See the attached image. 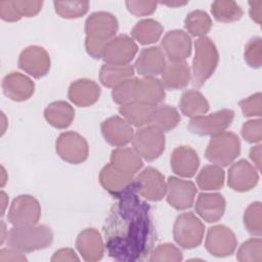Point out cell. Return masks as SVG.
I'll return each instance as SVG.
<instances>
[{"mask_svg":"<svg viewBox=\"0 0 262 262\" xmlns=\"http://www.w3.org/2000/svg\"><path fill=\"white\" fill-rule=\"evenodd\" d=\"M119 199L104 227L108 255L120 261L142 260L155 241L149 208L138 199L135 182Z\"/></svg>","mask_w":262,"mask_h":262,"instance_id":"6da1fadb","label":"cell"},{"mask_svg":"<svg viewBox=\"0 0 262 262\" xmlns=\"http://www.w3.org/2000/svg\"><path fill=\"white\" fill-rule=\"evenodd\" d=\"M119 29L117 17L111 12L96 11L91 13L85 21V49L95 58L102 57L105 45L116 37Z\"/></svg>","mask_w":262,"mask_h":262,"instance_id":"7a4b0ae2","label":"cell"},{"mask_svg":"<svg viewBox=\"0 0 262 262\" xmlns=\"http://www.w3.org/2000/svg\"><path fill=\"white\" fill-rule=\"evenodd\" d=\"M9 248L21 253H30L48 248L53 242L51 228L44 224L13 226L6 235Z\"/></svg>","mask_w":262,"mask_h":262,"instance_id":"3957f363","label":"cell"},{"mask_svg":"<svg viewBox=\"0 0 262 262\" xmlns=\"http://www.w3.org/2000/svg\"><path fill=\"white\" fill-rule=\"evenodd\" d=\"M194 50L191 80L193 86L200 88L214 74L219 62V53L215 43L207 36L200 37L194 42Z\"/></svg>","mask_w":262,"mask_h":262,"instance_id":"277c9868","label":"cell"},{"mask_svg":"<svg viewBox=\"0 0 262 262\" xmlns=\"http://www.w3.org/2000/svg\"><path fill=\"white\" fill-rule=\"evenodd\" d=\"M241 154V141L236 134L224 131L211 136L207 145L205 157L214 165L226 167L233 163Z\"/></svg>","mask_w":262,"mask_h":262,"instance_id":"5b68a950","label":"cell"},{"mask_svg":"<svg viewBox=\"0 0 262 262\" xmlns=\"http://www.w3.org/2000/svg\"><path fill=\"white\" fill-rule=\"evenodd\" d=\"M205 225L193 213H182L177 216L173 226V236L178 246L183 249H193L201 245L204 238Z\"/></svg>","mask_w":262,"mask_h":262,"instance_id":"8992f818","label":"cell"},{"mask_svg":"<svg viewBox=\"0 0 262 262\" xmlns=\"http://www.w3.org/2000/svg\"><path fill=\"white\" fill-rule=\"evenodd\" d=\"M133 149L145 161L158 159L165 150L166 139L164 132L157 127L143 126L138 128L132 139Z\"/></svg>","mask_w":262,"mask_h":262,"instance_id":"52a82bcc","label":"cell"},{"mask_svg":"<svg viewBox=\"0 0 262 262\" xmlns=\"http://www.w3.org/2000/svg\"><path fill=\"white\" fill-rule=\"evenodd\" d=\"M234 112L229 108H223L208 116H199L191 118L187 129L200 136H214L224 132L232 124Z\"/></svg>","mask_w":262,"mask_h":262,"instance_id":"ba28073f","label":"cell"},{"mask_svg":"<svg viewBox=\"0 0 262 262\" xmlns=\"http://www.w3.org/2000/svg\"><path fill=\"white\" fill-rule=\"evenodd\" d=\"M55 150L61 160L74 165L85 162L89 155L87 140L75 131L60 133L55 142Z\"/></svg>","mask_w":262,"mask_h":262,"instance_id":"9c48e42d","label":"cell"},{"mask_svg":"<svg viewBox=\"0 0 262 262\" xmlns=\"http://www.w3.org/2000/svg\"><path fill=\"white\" fill-rule=\"evenodd\" d=\"M41 217V206L37 199L30 194L16 196L8 210V221L13 226L37 224Z\"/></svg>","mask_w":262,"mask_h":262,"instance_id":"30bf717a","label":"cell"},{"mask_svg":"<svg viewBox=\"0 0 262 262\" xmlns=\"http://www.w3.org/2000/svg\"><path fill=\"white\" fill-rule=\"evenodd\" d=\"M137 194L150 202H159L167 192V182L164 175L154 167L144 168L135 178Z\"/></svg>","mask_w":262,"mask_h":262,"instance_id":"8fae6325","label":"cell"},{"mask_svg":"<svg viewBox=\"0 0 262 262\" xmlns=\"http://www.w3.org/2000/svg\"><path fill=\"white\" fill-rule=\"evenodd\" d=\"M237 239L233 231L225 225H215L208 229L205 248L209 254L215 257H227L234 253Z\"/></svg>","mask_w":262,"mask_h":262,"instance_id":"7c38bea8","label":"cell"},{"mask_svg":"<svg viewBox=\"0 0 262 262\" xmlns=\"http://www.w3.org/2000/svg\"><path fill=\"white\" fill-rule=\"evenodd\" d=\"M51 67L49 53L41 46L26 47L18 56V68L35 79L46 76Z\"/></svg>","mask_w":262,"mask_h":262,"instance_id":"4fadbf2b","label":"cell"},{"mask_svg":"<svg viewBox=\"0 0 262 262\" xmlns=\"http://www.w3.org/2000/svg\"><path fill=\"white\" fill-rule=\"evenodd\" d=\"M137 51L138 46L132 37L119 35L105 45L101 58L110 64H129Z\"/></svg>","mask_w":262,"mask_h":262,"instance_id":"5bb4252c","label":"cell"},{"mask_svg":"<svg viewBox=\"0 0 262 262\" xmlns=\"http://www.w3.org/2000/svg\"><path fill=\"white\" fill-rule=\"evenodd\" d=\"M166 194L167 202L172 208L178 211L186 210L194 203L196 187L190 180L170 176L167 180Z\"/></svg>","mask_w":262,"mask_h":262,"instance_id":"9a60e30c","label":"cell"},{"mask_svg":"<svg viewBox=\"0 0 262 262\" xmlns=\"http://www.w3.org/2000/svg\"><path fill=\"white\" fill-rule=\"evenodd\" d=\"M259 171L247 160L242 159L233 163L227 175L228 186L237 192H246L253 189L259 181Z\"/></svg>","mask_w":262,"mask_h":262,"instance_id":"2e32d148","label":"cell"},{"mask_svg":"<svg viewBox=\"0 0 262 262\" xmlns=\"http://www.w3.org/2000/svg\"><path fill=\"white\" fill-rule=\"evenodd\" d=\"M161 48L169 61H185L191 54V38L182 30H172L164 35Z\"/></svg>","mask_w":262,"mask_h":262,"instance_id":"e0dca14e","label":"cell"},{"mask_svg":"<svg viewBox=\"0 0 262 262\" xmlns=\"http://www.w3.org/2000/svg\"><path fill=\"white\" fill-rule=\"evenodd\" d=\"M100 129L104 140L116 147H123L132 142L134 136L132 126L119 116H113L104 120Z\"/></svg>","mask_w":262,"mask_h":262,"instance_id":"ac0fdd59","label":"cell"},{"mask_svg":"<svg viewBox=\"0 0 262 262\" xmlns=\"http://www.w3.org/2000/svg\"><path fill=\"white\" fill-rule=\"evenodd\" d=\"M134 176L123 173L111 163L106 164L99 173L100 185L115 198H121L134 185Z\"/></svg>","mask_w":262,"mask_h":262,"instance_id":"d6986e66","label":"cell"},{"mask_svg":"<svg viewBox=\"0 0 262 262\" xmlns=\"http://www.w3.org/2000/svg\"><path fill=\"white\" fill-rule=\"evenodd\" d=\"M2 90L9 99L20 102L32 97L35 91V83L28 76L11 72L2 80Z\"/></svg>","mask_w":262,"mask_h":262,"instance_id":"ffe728a7","label":"cell"},{"mask_svg":"<svg viewBox=\"0 0 262 262\" xmlns=\"http://www.w3.org/2000/svg\"><path fill=\"white\" fill-rule=\"evenodd\" d=\"M170 166L177 176L191 178L195 175L199 169L200 158L192 147L188 145H180L172 151Z\"/></svg>","mask_w":262,"mask_h":262,"instance_id":"44dd1931","label":"cell"},{"mask_svg":"<svg viewBox=\"0 0 262 262\" xmlns=\"http://www.w3.org/2000/svg\"><path fill=\"white\" fill-rule=\"evenodd\" d=\"M166 63V55L162 48L150 46L140 51L134 63V70L141 77H157L162 74Z\"/></svg>","mask_w":262,"mask_h":262,"instance_id":"7402d4cb","label":"cell"},{"mask_svg":"<svg viewBox=\"0 0 262 262\" xmlns=\"http://www.w3.org/2000/svg\"><path fill=\"white\" fill-rule=\"evenodd\" d=\"M225 208V199L218 192H201L194 205L196 214L208 223L219 221L224 215Z\"/></svg>","mask_w":262,"mask_h":262,"instance_id":"603a6c76","label":"cell"},{"mask_svg":"<svg viewBox=\"0 0 262 262\" xmlns=\"http://www.w3.org/2000/svg\"><path fill=\"white\" fill-rule=\"evenodd\" d=\"M165 87L157 77L136 78L134 89V101L157 106L166 97Z\"/></svg>","mask_w":262,"mask_h":262,"instance_id":"cb8c5ba5","label":"cell"},{"mask_svg":"<svg viewBox=\"0 0 262 262\" xmlns=\"http://www.w3.org/2000/svg\"><path fill=\"white\" fill-rule=\"evenodd\" d=\"M100 93L101 89L95 81L82 78L71 83L68 97L75 105L86 107L94 104L99 99Z\"/></svg>","mask_w":262,"mask_h":262,"instance_id":"d4e9b609","label":"cell"},{"mask_svg":"<svg viewBox=\"0 0 262 262\" xmlns=\"http://www.w3.org/2000/svg\"><path fill=\"white\" fill-rule=\"evenodd\" d=\"M76 248L83 260L87 262L100 260L104 253L102 237L95 228H86L82 230L77 236Z\"/></svg>","mask_w":262,"mask_h":262,"instance_id":"484cf974","label":"cell"},{"mask_svg":"<svg viewBox=\"0 0 262 262\" xmlns=\"http://www.w3.org/2000/svg\"><path fill=\"white\" fill-rule=\"evenodd\" d=\"M190 80L191 72L186 61H169L161 74V81L164 87L170 90L183 89Z\"/></svg>","mask_w":262,"mask_h":262,"instance_id":"4316f807","label":"cell"},{"mask_svg":"<svg viewBox=\"0 0 262 262\" xmlns=\"http://www.w3.org/2000/svg\"><path fill=\"white\" fill-rule=\"evenodd\" d=\"M110 163L119 171L133 176L143 166L141 157L129 147H118L114 149L111 154Z\"/></svg>","mask_w":262,"mask_h":262,"instance_id":"83f0119b","label":"cell"},{"mask_svg":"<svg viewBox=\"0 0 262 262\" xmlns=\"http://www.w3.org/2000/svg\"><path fill=\"white\" fill-rule=\"evenodd\" d=\"M44 118L52 127L56 129H66L75 119V110L67 101H53L45 108Z\"/></svg>","mask_w":262,"mask_h":262,"instance_id":"f1b7e54d","label":"cell"},{"mask_svg":"<svg viewBox=\"0 0 262 262\" xmlns=\"http://www.w3.org/2000/svg\"><path fill=\"white\" fill-rule=\"evenodd\" d=\"M156 107L155 105L134 101L121 105L119 113L131 126L140 128L150 124Z\"/></svg>","mask_w":262,"mask_h":262,"instance_id":"f546056e","label":"cell"},{"mask_svg":"<svg viewBox=\"0 0 262 262\" xmlns=\"http://www.w3.org/2000/svg\"><path fill=\"white\" fill-rule=\"evenodd\" d=\"M180 112L189 118L205 115L210 110L207 98L198 90L190 89L182 93L178 102Z\"/></svg>","mask_w":262,"mask_h":262,"instance_id":"4dcf8cb0","label":"cell"},{"mask_svg":"<svg viewBox=\"0 0 262 262\" xmlns=\"http://www.w3.org/2000/svg\"><path fill=\"white\" fill-rule=\"evenodd\" d=\"M134 72L131 64L104 63L99 71V81L104 87L114 88L122 82L134 78Z\"/></svg>","mask_w":262,"mask_h":262,"instance_id":"1f68e13d","label":"cell"},{"mask_svg":"<svg viewBox=\"0 0 262 262\" xmlns=\"http://www.w3.org/2000/svg\"><path fill=\"white\" fill-rule=\"evenodd\" d=\"M163 31L164 28L159 21L152 18H144L135 24L131 30V36L139 44L148 45L156 43L161 38Z\"/></svg>","mask_w":262,"mask_h":262,"instance_id":"d6a6232c","label":"cell"},{"mask_svg":"<svg viewBox=\"0 0 262 262\" xmlns=\"http://www.w3.org/2000/svg\"><path fill=\"white\" fill-rule=\"evenodd\" d=\"M225 173L220 166L207 165L196 176V184L203 190H218L223 187Z\"/></svg>","mask_w":262,"mask_h":262,"instance_id":"836d02e7","label":"cell"},{"mask_svg":"<svg viewBox=\"0 0 262 262\" xmlns=\"http://www.w3.org/2000/svg\"><path fill=\"white\" fill-rule=\"evenodd\" d=\"M214 18L220 23H233L239 20L244 14L243 8L231 0H217L211 4Z\"/></svg>","mask_w":262,"mask_h":262,"instance_id":"e575fe53","label":"cell"},{"mask_svg":"<svg viewBox=\"0 0 262 262\" xmlns=\"http://www.w3.org/2000/svg\"><path fill=\"white\" fill-rule=\"evenodd\" d=\"M181 118L178 111L168 104L157 105L150 124L163 132L170 131L177 127Z\"/></svg>","mask_w":262,"mask_h":262,"instance_id":"d590c367","label":"cell"},{"mask_svg":"<svg viewBox=\"0 0 262 262\" xmlns=\"http://www.w3.org/2000/svg\"><path fill=\"white\" fill-rule=\"evenodd\" d=\"M184 27L191 36L204 37L212 28V19L204 10H192L186 15Z\"/></svg>","mask_w":262,"mask_h":262,"instance_id":"8d00e7d4","label":"cell"},{"mask_svg":"<svg viewBox=\"0 0 262 262\" xmlns=\"http://www.w3.org/2000/svg\"><path fill=\"white\" fill-rule=\"evenodd\" d=\"M244 225L246 230L253 236L260 237L262 234V204L254 202L244 212Z\"/></svg>","mask_w":262,"mask_h":262,"instance_id":"74e56055","label":"cell"},{"mask_svg":"<svg viewBox=\"0 0 262 262\" xmlns=\"http://www.w3.org/2000/svg\"><path fill=\"white\" fill-rule=\"evenodd\" d=\"M55 12L62 18H78L89 9L88 1H53Z\"/></svg>","mask_w":262,"mask_h":262,"instance_id":"f35d334b","label":"cell"},{"mask_svg":"<svg viewBox=\"0 0 262 262\" xmlns=\"http://www.w3.org/2000/svg\"><path fill=\"white\" fill-rule=\"evenodd\" d=\"M236 259L239 262H261L262 241L260 237H253L244 242L237 250Z\"/></svg>","mask_w":262,"mask_h":262,"instance_id":"ab89813d","label":"cell"},{"mask_svg":"<svg viewBox=\"0 0 262 262\" xmlns=\"http://www.w3.org/2000/svg\"><path fill=\"white\" fill-rule=\"evenodd\" d=\"M183 259L182 252L173 244L165 243L159 245L151 253L148 260L150 262H180Z\"/></svg>","mask_w":262,"mask_h":262,"instance_id":"60d3db41","label":"cell"},{"mask_svg":"<svg viewBox=\"0 0 262 262\" xmlns=\"http://www.w3.org/2000/svg\"><path fill=\"white\" fill-rule=\"evenodd\" d=\"M244 58L249 67L259 69L262 66V39L258 36L252 37L245 45Z\"/></svg>","mask_w":262,"mask_h":262,"instance_id":"b9f144b4","label":"cell"},{"mask_svg":"<svg viewBox=\"0 0 262 262\" xmlns=\"http://www.w3.org/2000/svg\"><path fill=\"white\" fill-rule=\"evenodd\" d=\"M136 78H132L117 85L112 90V98L114 102L120 105L134 102V89Z\"/></svg>","mask_w":262,"mask_h":262,"instance_id":"7bdbcfd3","label":"cell"},{"mask_svg":"<svg viewBox=\"0 0 262 262\" xmlns=\"http://www.w3.org/2000/svg\"><path fill=\"white\" fill-rule=\"evenodd\" d=\"M242 136L249 143H260L262 140L261 119H253L245 122L242 127Z\"/></svg>","mask_w":262,"mask_h":262,"instance_id":"ee69618b","label":"cell"},{"mask_svg":"<svg viewBox=\"0 0 262 262\" xmlns=\"http://www.w3.org/2000/svg\"><path fill=\"white\" fill-rule=\"evenodd\" d=\"M245 117H261L262 102L261 92H257L238 102Z\"/></svg>","mask_w":262,"mask_h":262,"instance_id":"f6af8a7d","label":"cell"},{"mask_svg":"<svg viewBox=\"0 0 262 262\" xmlns=\"http://www.w3.org/2000/svg\"><path fill=\"white\" fill-rule=\"evenodd\" d=\"M125 5L130 13L135 16H146L152 14L158 3L156 1H141V0H128Z\"/></svg>","mask_w":262,"mask_h":262,"instance_id":"bcb514c9","label":"cell"},{"mask_svg":"<svg viewBox=\"0 0 262 262\" xmlns=\"http://www.w3.org/2000/svg\"><path fill=\"white\" fill-rule=\"evenodd\" d=\"M14 7L20 17H32L38 14L43 6V1L39 0H32V1H25V0H15L13 1Z\"/></svg>","mask_w":262,"mask_h":262,"instance_id":"7dc6e473","label":"cell"},{"mask_svg":"<svg viewBox=\"0 0 262 262\" xmlns=\"http://www.w3.org/2000/svg\"><path fill=\"white\" fill-rule=\"evenodd\" d=\"M0 17L3 20L9 21V23L17 21L21 18L14 7L13 1L11 0L0 1Z\"/></svg>","mask_w":262,"mask_h":262,"instance_id":"c3c4849f","label":"cell"},{"mask_svg":"<svg viewBox=\"0 0 262 262\" xmlns=\"http://www.w3.org/2000/svg\"><path fill=\"white\" fill-rule=\"evenodd\" d=\"M79 257L77 256L76 252L70 248H63L57 250L53 256L51 257L52 262H59V261H79Z\"/></svg>","mask_w":262,"mask_h":262,"instance_id":"681fc988","label":"cell"},{"mask_svg":"<svg viewBox=\"0 0 262 262\" xmlns=\"http://www.w3.org/2000/svg\"><path fill=\"white\" fill-rule=\"evenodd\" d=\"M27 258L24 255V253L9 248L8 249H2L0 251V261L4 262V261H26Z\"/></svg>","mask_w":262,"mask_h":262,"instance_id":"f907efd6","label":"cell"},{"mask_svg":"<svg viewBox=\"0 0 262 262\" xmlns=\"http://www.w3.org/2000/svg\"><path fill=\"white\" fill-rule=\"evenodd\" d=\"M249 13L251 18L257 24V25H261V20H262V1L258 0V1H249Z\"/></svg>","mask_w":262,"mask_h":262,"instance_id":"816d5d0a","label":"cell"},{"mask_svg":"<svg viewBox=\"0 0 262 262\" xmlns=\"http://www.w3.org/2000/svg\"><path fill=\"white\" fill-rule=\"evenodd\" d=\"M249 156H250V159L252 160V162L254 163L255 168L258 171H260L261 170V144L259 143V144L251 147Z\"/></svg>","mask_w":262,"mask_h":262,"instance_id":"f5cc1de1","label":"cell"},{"mask_svg":"<svg viewBox=\"0 0 262 262\" xmlns=\"http://www.w3.org/2000/svg\"><path fill=\"white\" fill-rule=\"evenodd\" d=\"M164 5H168V6H181V5H185L187 2H161Z\"/></svg>","mask_w":262,"mask_h":262,"instance_id":"db71d44e","label":"cell"},{"mask_svg":"<svg viewBox=\"0 0 262 262\" xmlns=\"http://www.w3.org/2000/svg\"><path fill=\"white\" fill-rule=\"evenodd\" d=\"M1 199H2V205H3V208H2V213L1 215L4 214V211H5V208H6V202L5 200H7V196H6V193L4 191H1Z\"/></svg>","mask_w":262,"mask_h":262,"instance_id":"11a10c76","label":"cell"}]
</instances>
